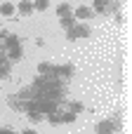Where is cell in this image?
Returning a JSON list of instances; mask_svg holds the SVG:
<instances>
[{
  "mask_svg": "<svg viewBox=\"0 0 132 134\" xmlns=\"http://www.w3.org/2000/svg\"><path fill=\"white\" fill-rule=\"evenodd\" d=\"M92 35V31H90V26L85 24V21H76L71 28H66V38L73 42V40H80V38H90Z\"/></svg>",
  "mask_w": 132,
  "mask_h": 134,
  "instance_id": "6da1fadb",
  "label": "cell"
},
{
  "mask_svg": "<svg viewBox=\"0 0 132 134\" xmlns=\"http://www.w3.org/2000/svg\"><path fill=\"white\" fill-rule=\"evenodd\" d=\"M116 130H118V120H111V118L102 120V122L94 127V132H97V134H116Z\"/></svg>",
  "mask_w": 132,
  "mask_h": 134,
  "instance_id": "7a4b0ae2",
  "label": "cell"
},
{
  "mask_svg": "<svg viewBox=\"0 0 132 134\" xmlns=\"http://www.w3.org/2000/svg\"><path fill=\"white\" fill-rule=\"evenodd\" d=\"M54 75L66 80V78H73L76 75V68H73V64H64V66H57L54 68Z\"/></svg>",
  "mask_w": 132,
  "mask_h": 134,
  "instance_id": "3957f363",
  "label": "cell"
},
{
  "mask_svg": "<svg viewBox=\"0 0 132 134\" xmlns=\"http://www.w3.org/2000/svg\"><path fill=\"white\" fill-rule=\"evenodd\" d=\"M73 16H76V21H87V19H92V7L80 5V7L73 12Z\"/></svg>",
  "mask_w": 132,
  "mask_h": 134,
  "instance_id": "277c9868",
  "label": "cell"
},
{
  "mask_svg": "<svg viewBox=\"0 0 132 134\" xmlns=\"http://www.w3.org/2000/svg\"><path fill=\"white\" fill-rule=\"evenodd\" d=\"M7 59H9V61H21V59H24V52H21V45H14V47H7Z\"/></svg>",
  "mask_w": 132,
  "mask_h": 134,
  "instance_id": "5b68a950",
  "label": "cell"
},
{
  "mask_svg": "<svg viewBox=\"0 0 132 134\" xmlns=\"http://www.w3.org/2000/svg\"><path fill=\"white\" fill-rule=\"evenodd\" d=\"M17 12H19V14H24V16L33 14V2H31V0H21V2L17 5Z\"/></svg>",
  "mask_w": 132,
  "mask_h": 134,
  "instance_id": "8992f818",
  "label": "cell"
},
{
  "mask_svg": "<svg viewBox=\"0 0 132 134\" xmlns=\"http://www.w3.org/2000/svg\"><path fill=\"white\" fill-rule=\"evenodd\" d=\"M54 64H50V61H43L40 66H38V75H54Z\"/></svg>",
  "mask_w": 132,
  "mask_h": 134,
  "instance_id": "52a82bcc",
  "label": "cell"
},
{
  "mask_svg": "<svg viewBox=\"0 0 132 134\" xmlns=\"http://www.w3.org/2000/svg\"><path fill=\"white\" fill-rule=\"evenodd\" d=\"M9 71H12V61L7 57H0V78H7Z\"/></svg>",
  "mask_w": 132,
  "mask_h": 134,
  "instance_id": "ba28073f",
  "label": "cell"
},
{
  "mask_svg": "<svg viewBox=\"0 0 132 134\" xmlns=\"http://www.w3.org/2000/svg\"><path fill=\"white\" fill-rule=\"evenodd\" d=\"M92 12H97V14L109 12V0H94L92 2Z\"/></svg>",
  "mask_w": 132,
  "mask_h": 134,
  "instance_id": "9c48e42d",
  "label": "cell"
},
{
  "mask_svg": "<svg viewBox=\"0 0 132 134\" xmlns=\"http://www.w3.org/2000/svg\"><path fill=\"white\" fill-rule=\"evenodd\" d=\"M14 12H17V7H14L12 2H2V5H0V14H2V16H12Z\"/></svg>",
  "mask_w": 132,
  "mask_h": 134,
  "instance_id": "30bf717a",
  "label": "cell"
},
{
  "mask_svg": "<svg viewBox=\"0 0 132 134\" xmlns=\"http://www.w3.org/2000/svg\"><path fill=\"white\" fill-rule=\"evenodd\" d=\"M59 24H61L64 28H71V26L76 24V16H73V14L68 12V14H64V16H59Z\"/></svg>",
  "mask_w": 132,
  "mask_h": 134,
  "instance_id": "8fae6325",
  "label": "cell"
},
{
  "mask_svg": "<svg viewBox=\"0 0 132 134\" xmlns=\"http://www.w3.org/2000/svg\"><path fill=\"white\" fill-rule=\"evenodd\" d=\"M5 45H7V47L21 45V42H19V35H14V33H7V38H5Z\"/></svg>",
  "mask_w": 132,
  "mask_h": 134,
  "instance_id": "7c38bea8",
  "label": "cell"
},
{
  "mask_svg": "<svg viewBox=\"0 0 132 134\" xmlns=\"http://www.w3.org/2000/svg\"><path fill=\"white\" fill-rule=\"evenodd\" d=\"M47 120H50L52 125H61V115H59V111L54 108L52 113H47Z\"/></svg>",
  "mask_w": 132,
  "mask_h": 134,
  "instance_id": "4fadbf2b",
  "label": "cell"
},
{
  "mask_svg": "<svg viewBox=\"0 0 132 134\" xmlns=\"http://www.w3.org/2000/svg\"><path fill=\"white\" fill-rule=\"evenodd\" d=\"M50 7V0H35L33 2V9H38V12H45Z\"/></svg>",
  "mask_w": 132,
  "mask_h": 134,
  "instance_id": "5bb4252c",
  "label": "cell"
},
{
  "mask_svg": "<svg viewBox=\"0 0 132 134\" xmlns=\"http://www.w3.org/2000/svg\"><path fill=\"white\" fill-rule=\"evenodd\" d=\"M68 12H71V5H68V2H61V5H57V14H59V16L68 14Z\"/></svg>",
  "mask_w": 132,
  "mask_h": 134,
  "instance_id": "9a60e30c",
  "label": "cell"
},
{
  "mask_svg": "<svg viewBox=\"0 0 132 134\" xmlns=\"http://www.w3.org/2000/svg\"><path fill=\"white\" fill-rule=\"evenodd\" d=\"M83 108H85V106H83V104H80V101H73V104H71V108H68V111H71V113H76V115H78V113H83Z\"/></svg>",
  "mask_w": 132,
  "mask_h": 134,
  "instance_id": "2e32d148",
  "label": "cell"
},
{
  "mask_svg": "<svg viewBox=\"0 0 132 134\" xmlns=\"http://www.w3.org/2000/svg\"><path fill=\"white\" fill-rule=\"evenodd\" d=\"M76 118H78V115H76V113H71V111H68V113H64V115H61V122H73V120H76Z\"/></svg>",
  "mask_w": 132,
  "mask_h": 134,
  "instance_id": "e0dca14e",
  "label": "cell"
},
{
  "mask_svg": "<svg viewBox=\"0 0 132 134\" xmlns=\"http://www.w3.org/2000/svg\"><path fill=\"white\" fill-rule=\"evenodd\" d=\"M24 134H38L35 130H24Z\"/></svg>",
  "mask_w": 132,
  "mask_h": 134,
  "instance_id": "ac0fdd59",
  "label": "cell"
},
{
  "mask_svg": "<svg viewBox=\"0 0 132 134\" xmlns=\"http://www.w3.org/2000/svg\"><path fill=\"white\" fill-rule=\"evenodd\" d=\"M0 134H14V132H9V130H0Z\"/></svg>",
  "mask_w": 132,
  "mask_h": 134,
  "instance_id": "d6986e66",
  "label": "cell"
}]
</instances>
